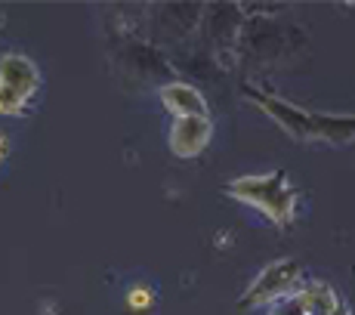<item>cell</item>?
I'll use <instances>...</instances> for the list:
<instances>
[{"label":"cell","instance_id":"cell-2","mask_svg":"<svg viewBox=\"0 0 355 315\" xmlns=\"http://www.w3.org/2000/svg\"><path fill=\"white\" fill-rule=\"evenodd\" d=\"M226 195L232 201L254 207L266 216L269 223L288 225L297 220V204H300V191L293 189V182L288 180L284 170H269V173H244L226 182Z\"/></svg>","mask_w":355,"mask_h":315},{"label":"cell","instance_id":"cell-6","mask_svg":"<svg viewBox=\"0 0 355 315\" xmlns=\"http://www.w3.org/2000/svg\"><path fill=\"white\" fill-rule=\"evenodd\" d=\"M0 87L31 99L40 87V68L34 65L31 56L22 53H3L0 56Z\"/></svg>","mask_w":355,"mask_h":315},{"label":"cell","instance_id":"cell-10","mask_svg":"<svg viewBox=\"0 0 355 315\" xmlns=\"http://www.w3.org/2000/svg\"><path fill=\"white\" fill-rule=\"evenodd\" d=\"M6 155H10V139H6V133H0V164L6 161Z\"/></svg>","mask_w":355,"mask_h":315},{"label":"cell","instance_id":"cell-8","mask_svg":"<svg viewBox=\"0 0 355 315\" xmlns=\"http://www.w3.org/2000/svg\"><path fill=\"white\" fill-rule=\"evenodd\" d=\"M25 105H28V99L12 90H6V87H0V114L3 118H16V114L25 112Z\"/></svg>","mask_w":355,"mask_h":315},{"label":"cell","instance_id":"cell-9","mask_svg":"<svg viewBox=\"0 0 355 315\" xmlns=\"http://www.w3.org/2000/svg\"><path fill=\"white\" fill-rule=\"evenodd\" d=\"M127 303H130V309H152L155 306V291H148V287H133V291L127 293Z\"/></svg>","mask_w":355,"mask_h":315},{"label":"cell","instance_id":"cell-4","mask_svg":"<svg viewBox=\"0 0 355 315\" xmlns=\"http://www.w3.org/2000/svg\"><path fill=\"white\" fill-rule=\"evenodd\" d=\"M303 282V266L297 263V259H275V263L263 266L259 269V275L250 282V287L244 291L241 297V306H248V309H257V306H272L278 303L282 297H288V293Z\"/></svg>","mask_w":355,"mask_h":315},{"label":"cell","instance_id":"cell-3","mask_svg":"<svg viewBox=\"0 0 355 315\" xmlns=\"http://www.w3.org/2000/svg\"><path fill=\"white\" fill-rule=\"evenodd\" d=\"M266 315H352V309L334 284L303 278L288 297L272 303Z\"/></svg>","mask_w":355,"mask_h":315},{"label":"cell","instance_id":"cell-7","mask_svg":"<svg viewBox=\"0 0 355 315\" xmlns=\"http://www.w3.org/2000/svg\"><path fill=\"white\" fill-rule=\"evenodd\" d=\"M158 99H161V105L173 114V118H210L207 102H204V93L195 90L192 84H182V80L164 84L158 90Z\"/></svg>","mask_w":355,"mask_h":315},{"label":"cell","instance_id":"cell-5","mask_svg":"<svg viewBox=\"0 0 355 315\" xmlns=\"http://www.w3.org/2000/svg\"><path fill=\"white\" fill-rule=\"evenodd\" d=\"M210 136H214L210 118H173L167 146L176 158H198L210 146Z\"/></svg>","mask_w":355,"mask_h":315},{"label":"cell","instance_id":"cell-1","mask_svg":"<svg viewBox=\"0 0 355 315\" xmlns=\"http://www.w3.org/2000/svg\"><path fill=\"white\" fill-rule=\"evenodd\" d=\"M248 96L257 108H263L284 133L303 142H327V146H346L355 139V114H318L297 108L291 102L278 99L272 93H263L257 87H248Z\"/></svg>","mask_w":355,"mask_h":315}]
</instances>
